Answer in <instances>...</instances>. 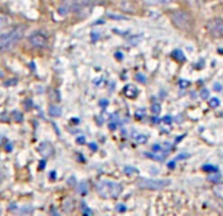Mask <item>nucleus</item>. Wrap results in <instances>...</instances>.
<instances>
[{"label":"nucleus","mask_w":223,"mask_h":216,"mask_svg":"<svg viewBox=\"0 0 223 216\" xmlns=\"http://www.w3.org/2000/svg\"><path fill=\"white\" fill-rule=\"evenodd\" d=\"M209 91H207V89H202V91H201V98L202 100H206V98H209Z\"/></svg>","instance_id":"4be33fe9"},{"label":"nucleus","mask_w":223,"mask_h":216,"mask_svg":"<svg viewBox=\"0 0 223 216\" xmlns=\"http://www.w3.org/2000/svg\"><path fill=\"white\" fill-rule=\"evenodd\" d=\"M96 189L102 198H117L122 192V185L112 180H100Z\"/></svg>","instance_id":"7ed1b4c3"},{"label":"nucleus","mask_w":223,"mask_h":216,"mask_svg":"<svg viewBox=\"0 0 223 216\" xmlns=\"http://www.w3.org/2000/svg\"><path fill=\"white\" fill-rule=\"evenodd\" d=\"M144 2L148 4H169L173 0H144Z\"/></svg>","instance_id":"f3484780"},{"label":"nucleus","mask_w":223,"mask_h":216,"mask_svg":"<svg viewBox=\"0 0 223 216\" xmlns=\"http://www.w3.org/2000/svg\"><path fill=\"white\" fill-rule=\"evenodd\" d=\"M13 118L16 119L17 122H21V121H22V115L19 113V111H13Z\"/></svg>","instance_id":"b1692460"},{"label":"nucleus","mask_w":223,"mask_h":216,"mask_svg":"<svg viewBox=\"0 0 223 216\" xmlns=\"http://www.w3.org/2000/svg\"><path fill=\"white\" fill-rule=\"evenodd\" d=\"M178 85H180L181 88H187V87H189V81L188 80H180L178 81Z\"/></svg>","instance_id":"393cba45"},{"label":"nucleus","mask_w":223,"mask_h":216,"mask_svg":"<svg viewBox=\"0 0 223 216\" xmlns=\"http://www.w3.org/2000/svg\"><path fill=\"white\" fill-rule=\"evenodd\" d=\"M24 30H25V26L19 25V26H14L11 32L0 35V51L3 53V51H8L13 49L22 38Z\"/></svg>","instance_id":"f257e3e1"},{"label":"nucleus","mask_w":223,"mask_h":216,"mask_svg":"<svg viewBox=\"0 0 223 216\" xmlns=\"http://www.w3.org/2000/svg\"><path fill=\"white\" fill-rule=\"evenodd\" d=\"M206 30L213 38H222L223 37V18H211L206 22Z\"/></svg>","instance_id":"423d86ee"},{"label":"nucleus","mask_w":223,"mask_h":216,"mask_svg":"<svg viewBox=\"0 0 223 216\" xmlns=\"http://www.w3.org/2000/svg\"><path fill=\"white\" fill-rule=\"evenodd\" d=\"M38 150H40L41 155H42V156H45V157H50V156L54 153V148L51 147V144H50V143H47V141H43V143L40 145Z\"/></svg>","instance_id":"6e6552de"},{"label":"nucleus","mask_w":223,"mask_h":216,"mask_svg":"<svg viewBox=\"0 0 223 216\" xmlns=\"http://www.w3.org/2000/svg\"><path fill=\"white\" fill-rule=\"evenodd\" d=\"M123 170H125V173H138V170L135 168H131V166H126Z\"/></svg>","instance_id":"5701e85b"},{"label":"nucleus","mask_w":223,"mask_h":216,"mask_svg":"<svg viewBox=\"0 0 223 216\" xmlns=\"http://www.w3.org/2000/svg\"><path fill=\"white\" fill-rule=\"evenodd\" d=\"M11 25V20L9 17L4 16V14H0V32L2 30H5L7 28Z\"/></svg>","instance_id":"ddd939ff"},{"label":"nucleus","mask_w":223,"mask_h":216,"mask_svg":"<svg viewBox=\"0 0 223 216\" xmlns=\"http://www.w3.org/2000/svg\"><path fill=\"white\" fill-rule=\"evenodd\" d=\"M213 191H214V194L219 197V198H223V183H218V185H215L214 187H213Z\"/></svg>","instance_id":"2eb2a0df"},{"label":"nucleus","mask_w":223,"mask_h":216,"mask_svg":"<svg viewBox=\"0 0 223 216\" xmlns=\"http://www.w3.org/2000/svg\"><path fill=\"white\" fill-rule=\"evenodd\" d=\"M219 53H220V54H223V49H219Z\"/></svg>","instance_id":"4c0bfd02"},{"label":"nucleus","mask_w":223,"mask_h":216,"mask_svg":"<svg viewBox=\"0 0 223 216\" xmlns=\"http://www.w3.org/2000/svg\"><path fill=\"white\" fill-rule=\"evenodd\" d=\"M209 105H210V108L215 109V108H218V106L220 105V101H219L217 97H213V98L209 100Z\"/></svg>","instance_id":"6ab92c4d"},{"label":"nucleus","mask_w":223,"mask_h":216,"mask_svg":"<svg viewBox=\"0 0 223 216\" xmlns=\"http://www.w3.org/2000/svg\"><path fill=\"white\" fill-rule=\"evenodd\" d=\"M147 135H143V134H138V135H134V140L137 141L139 144H144L147 141Z\"/></svg>","instance_id":"dca6fc26"},{"label":"nucleus","mask_w":223,"mask_h":216,"mask_svg":"<svg viewBox=\"0 0 223 216\" xmlns=\"http://www.w3.org/2000/svg\"><path fill=\"white\" fill-rule=\"evenodd\" d=\"M207 180L211 181V182H215V183H217V181H219V180H220V174H219V173H217V172H215V173H211V174L207 176Z\"/></svg>","instance_id":"a211bd4d"},{"label":"nucleus","mask_w":223,"mask_h":216,"mask_svg":"<svg viewBox=\"0 0 223 216\" xmlns=\"http://www.w3.org/2000/svg\"><path fill=\"white\" fill-rule=\"evenodd\" d=\"M189 156H190V155H188V153H187V155H185V153H184V155H178L177 157H176V160H182V159H188Z\"/></svg>","instance_id":"c85d7f7f"},{"label":"nucleus","mask_w":223,"mask_h":216,"mask_svg":"<svg viewBox=\"0 0 223 216\" xmlns=\"http://www.w3.org/2000/svg\"><path fill=\"white\" fill-rule=\"evenodd\" d=\"M138 89H137V87L135 85H131V84H129V85H126L125 88H123V94L126 96L128 98H135L137 96H138Z\"/></svg>","instance_id":"1a4fd4ad"},{"label":"nucleus","mask_w":223,"mask_h":216,"mask_svg":"<svg viewBox=\"0 0 223 216\" xmlns=\"http://www.w3.org/2000/svg\"><path fill=\"white\" fill-rule=\"evenodd\" d=\"M147 157H150L152 160H156V161H163L166 157H167V153L166 152H152V153H146Z\"/></svg>","instance_id":"9b49d317"},{"label":"nucleus","mask_w":223,"mask_h":216,"mask_svg":"<svg viewBox=\"0 0 223 216\" xmlns=\"http://www.w3.org/2000/svg\"><path fill=\"white\" fill-rule=\"evenodd\" d=\"M175 166H176V162H175V161H171V162L168 164V168H169V169H173Z\"/></svg>","instance_id":"473e14b6"},{"label":"nucleus","mask_w":223,"mask_h":216,"mask_svg":"<svg viewBox=\"0 0 223 216\" xmlns=\"http://www.w3.org/2000/svg\"><path fill=\"white\" fill-rule=\"evenodd\" d=\"M89 147H91V150H97V145H95V144H89Z\"/></svg>","instance_id":"c9c22d12"},{"label":"nucleus","mask_w":223,"mask_h":216,"mask_svg":"<svg viewBox=\"0 0 223 216\" xmlns=\"http://www.w3.org/2000/svg\"><path fill=\"white\" fill-rule=\"evenodd\" d=\"M144 115V110H139V113L137 111V118H142Z\"/></svg>","instance_id":"2f4dec72"},{"label":"nucleus","mask_w":223,"mask_h":216,"mask_svg":"<svg viewBox=\"0 0 223 216\" xmlns=\"http://www.w3.org/2000/svg\"><path fill=\"white\" fill-rule=\"evenodd\" d=\"M172 58L175 59V61H177L178 63H184L185 61H187V56H185V54L181 50H173L172 51Z\"/></svg>","instance_id":"f8f14e48"},{"label":"nucleus","mask_w":223,"mask_h":216,"mask_svg":"<svg viewBox=\"0 0 223 216\" xmlns=\"http://www.w3.org/2000/svg\"><path fill=\"white\" fill-rule=\"evenodd\" d=\"M137 80H139V81H142V83H144V81H146V79H144V76H142V75H140V73H138V75H137Z\"/></svg>","instance_id":"7c9ffc66"},{"label":"nucleus","mask_w":223,"mask_h":216,"mask_svg":"<svg viewBox=\"0 0 223 216\" xmlns=\"http://www.w3.org/2000/svg\"><path fill=\"white\" fill-rule=\"evenodd\" d=\"M28 42L29 45L33 47V49H45L47 46V43H49V40H47V37L43 33L41 32H35L33 34L29 35V38H28Z\"/></svg>","instance_id":"0eeeda50"},{"label":"nucleus","mask_w":223,"mask_h":216,"mask_svg":"<svg viewBox=\"0 0 223 216\" xmlns=\"http://www.w3.org/2000/svg\"><path fill=\"white\" fill-rule=\"evenodd\" d=\"M152 151L154 152H163V148L159 144H155V145H152Z\"/></svg>","instance_id":"a878e982"},{"label":"nucleus","mask_w":223,"mask_h":216,"mask_svg":"<svg viewBox=\"0 0 223 216\" xmlns=\"http://www.w3.org/2000/svg\"><path fill=\"white\" fill-rule=\"evenodd\" d=\"M169 17H171L172 24L182 32H190L193 29V25H194V20H193L192 14L187 11L176 9L173 12H171Z\"/></svg>","instance_id":"f03ea898"},{"label":"nucleus","mask_w":223,"mask_h":216,"mask_svg":"<svg viewBox=\"0 0 223 216\" xmlns=\"http://www.w3.org/2000/svg\"><path fill=\"white\" fill-rule=\"evenodd\" d=\"M42 166L45 168V161H41V166H40V168H42Z\"/></svg>","instance_id":"e433bc0d"},{"label":"nucleus","mask_w":223,"mask_h":216,"mask_svg":"<svg viewBox=\"0 0 223 216\" xmlns=\"http://www.w3.org/2000/svg\"><path fill=\"white\" fill-rule=\"evenodd\" d=\"M214 89H215V91H220L222 85H220V84H215V85H214Z\"/></svg>","instance_id":"72a5a7b5"},{"label":"nucleus","mask_w":223,"mask_h":216,"mask_svg":"<svg viewBox=\"0 0 223 216\" xmlns=\"http://www.w3.org/2000/svg\"><path fill=\"white\" fill-rule=\"evenodd\" d=\"M108 16L110 18H114V20H117V18H125L123 16H120V14H112V13H108Z\"/></svg>","instance_id":"cd10ccee"},{"label":"nucleus","mask_w":223,"mask_h":216,"mask_svg":"<svg viewBox=\"0 0 223 216\" xmlns=\"http://www.w3.org/2000/svg\"><path fill=\"white\" fill-rule=\"evenodd\" d=\"M171 183L169 180H151V178H139L138 180V186L142 189H148V190H160L164 189L166 186Z\"/></svg>","instance_id":"39448f33"},{"label":"nucleus","mask_w":223,"mask_h":216,"mask_svg":"<svg viewBox=\"0 0 223 216\" xmlns=\"http://www.w3.org/2000/svg\"><path fill=\"white\" fill-rule=\"evenodd\" d=\"M92 0H64L58 8V13L61 16H67L68 13H79L83 9L91 7Z\"/></svg>","instance_id":"20e7f679"},{"label":"nucleus","mask_w":223,"mask_h":216,"mask_svg":"<svg viewBox=\"0 0 223 216\" xmlns=\"http://www.w3.org/2000/svg\"><path fill=\"white\" fill-rule=\"evenodd\" d=\"M78 143H79V144H84V143H85V138H84V136H79V138H78Z\"/></svg>","instance_id":"c756f323"},{"label":"nucleus","mask_w":223,"mask_h":216,"mask_svg":"<svg viewBox=\"0 0 223 216\" xmlns=\"http://www.w3.org/2000/svg\"><path fill=\"white\" fill-rule=\"evenodd\" d=\"M121 9H122V12H135V7H134L133 4H131V2L130 0H122L121 2Z\"/></svg>","instance_id":"9d476101"},{"label":"nucleus","mask_w":223,"mask_h":216,"mask_svg":"<svg viewBox=\"0 0 223 216\" xmlns=\"http://www.w3.org/2000/svg\"><path fill=\"white\" fill-rule=\"evenodd\" d=\"M202 169L205 170V172H218V168L217 166H213V165H204Z\"/></svg>","instance_id":"412c9836"},{"label":"nucleus","mask_w":223,"mask_h":216,"mask_svg":"<svg viewBox=\"0 0 223 216\" xmlns=\"http://www.w3.org/2000/svg\"><path fill=\"white\" fill-rule=\"evenodd\" d=\"M125 210H126V208L123 207V204H120V207H118V211H121V212H122V211H125Z\"/></svg>","instance_id":"f704fd0d"},{"label":"nucleus","mask_w":223,"mask_h":216,"mask_svg":"<svg viewBox=\"0 0 223 216\" xmlns=\"http://www.w3.org/2000/svg\"><path fill=\"white\" fill-rule=\"evenodd\" d=\"M151 111H152V113H154L155 115H159V114H160V111H161V106L159 105V103H152Z\"/></svg>","instance_id":"aec40b11"},{"label":"nucleus","mask_w":223,"mask_h":216,"mask_svg":"<svg viewBox=\"0 0 223 216\" xmlns=\"http://www.w3.org/2000/svg\"><path fill=\"white\" fill-rule=\"evenodd\" d=\"M49 114L51 117H59V115L62 114V110H61V108L57 106V105H51L49 108Z\"/></svg>","instance_id":"4468645a"},{"label":"nucleus","mask_w":223,"mask_h":216,"mask_svg":"<svg viewBox=\"0 0 223 216\" xmlns=\"http://www.w3.org/2000/svg\"><path fill=\"white\" fill-rule=\"evenodd\" d=\"M0 77H3V72L2 71H0Z\"/></svg>","instance_id":"58836bf2"},{"label":"nucleus","mask_w":223,"mask_h":216,"mask_svg":"<svg viewBox=\"0 0 223 216\" xmlns=\"http://www.w3.org/2000/svg\"><path fill=\"white\" fill-rule=\"evenodd\" d=\"M163 122L167 123V124H171V123H172V118H171L169 115H167V117L163 118Z\"/></svg>","instance_id":"bb28decb"}]
</instances>
